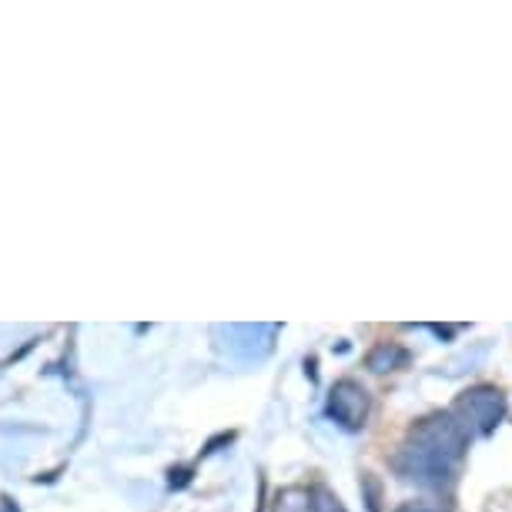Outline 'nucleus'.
Returning a JSON list of instances; mask_svg holds the SVG:
<instances>
[{
	"instance_id": "nucleus-1",
	"label": "nucleus",
	"mask_w": 512,
	"mask_h": 512,
	"mask_svg": "<svg viewBox=\"0 0 512 512\" xmlns=\"http://www.w3.org/2000/svg\"><path fill=\"white\" fill-rule=\"evenodd\" d=\"M466 446V432L459 429L452 415H429L409 429L399 456H395V469L425 489H442L456 479Z\"/></svg>"
},
{
	"instance_id": "nucleus-2",
	"label": "nucleus",
	"mask_w": 512,
	"mask_h": 512,
	"mask_svg": "<svg viewBox=\"0 0 512 512\" xmlns=\"http://www.w3.org/2000/svg\"><path fill=\"white\" fill-rule=\"evenodd\" d=\"M462 432L469 436H489L496 425L506 419V399L496 385H472L459 395L456 409L449 412Z\"/></svg>"
},
{
	"instance_id": "nucleus-3",
	"label": "nucleus",
	"mask_w": 512,
	"mask_h": 512,
	"mask_svg": "<svg viewBox=\"0 0 512 512\" xmlns=\"http://www.w3.org/2000/svg\"><path fill=\"white\" fill-rule=\"evenodd\" d=\"M328 415H332L342 429L359 432L365 419H369V392L352 379L335 382L332 392H328Z\"/></svg>"
},
{
	"instance_id": "nucleus-4",
	"label": "nucleus",
	"mask_w": 512,
	"mask_h": 512,
	"mask_svg": "<svg viewBox=\"0 0 512 512\" xmlns=\"http://www.w3.org/2000/svg\"><path fill=\"white\" fill-rule=\"evenodd\" d=\"M278 328L275 325H221L218 335H225V349L241 355V359H258L272 349V338Z\"/></svg>"
},
{
	"instance_id": "nucleus-5",
	"label": "nucleus",
	"mask_w": 512,
	"mask_h": 512,
	"mask_svg": "<svg viewBox=\"0 0 512 512\" xmlns=\"http://www.w3.org/2000/svg\"><path fill=\"white\" fill-rule=\"evenodd\" d=\"M405 362H409V352L399 349V345H392V342L375 345V349L369 352V369L372 372H392Z\"/></svg>"
},
{
	"instance_id": "nucleus-6",
	"label": "nucleus",
	"mask_w": 512,
	"mask_h": 512,
	"mask_svg": "<svg viewBox=\"0 0 512 512\" xmlns=\"http://www.w3.org/2000/svg\"><path fill=\"white\" fill-rule=\"evenodd\" d=\"M305 512H345V506L332 489L315 486V489H308V496H305Z\"/></svg>"
},
{
	"instance_id": "nucleus-7",
	"label": "nucleus",
	"mask_w": 512,
	"mask_h": 512,
	"mask_svg": "<svg viewBox=\"0 0 512 512\" xmlns=\"http://www.w3.org/2000/svg\"><path fill=\"white\" fill-rule=\"evenodd\" d=\"M395 512H432V509H425V506H419V502H402L399 509Z\"/></svg>"
}]
</instances>
